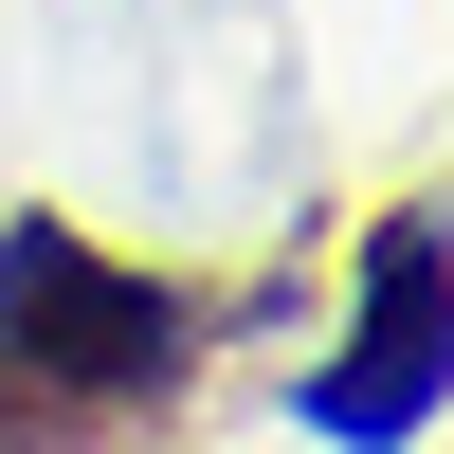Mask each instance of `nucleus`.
<instances>
[{
	"instance_id": "nucleus-2",
	"label": "nucleus",
	"mask_w": 454,
	"mask_h": 454,
	"mask_svg": "<svg viewBox=\"0 0 454 454\" xmlns=\"http://www.w3.org/2000/svg\"><path fill=\"white\" fill-rule=\"evenodd\" d=\"M454 400V237L436 218H382V254H364V327H346V364H309V436H346V454H400Z\"/></svg>"
},
{
	"instance_id": "nucleus-1",
	"label": "nucleus",
	"mask_w": 454,
	"mask_h": 454,
	"mask_svg": "<svg viewBox=\"0 0 454 454\" xmlns=\"http://www.w3.org/2000/svg\"><path fill=\"white\" fill-rule=\"evenodd\" d=\"M182 346H200V309L145 291L128 254H91L73 218H19V237H0V382L145 400V382H182Z\"/></svg>"
}]
</instances>
